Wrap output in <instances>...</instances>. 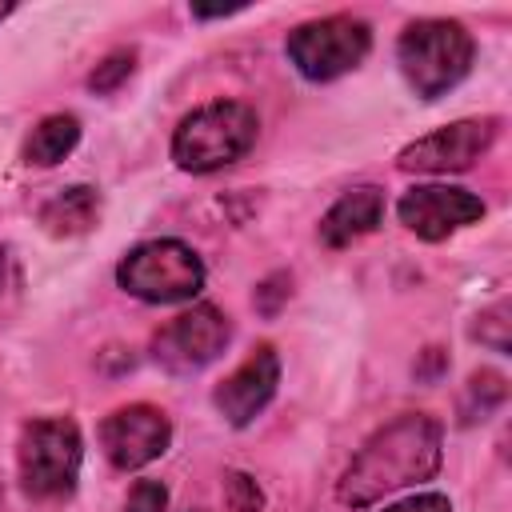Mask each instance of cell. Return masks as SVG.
Wrapping results in <instances>:
<instances>
[{
	"label": "cell",
	"instance_id": "cell-1",
	"mask_svg": "<svg viewBox=\"0 0 512 512\" xmlns=\"http://www.w3.org/2000/svg\"><path fill=\"white\" fill-rule=\"evenodd\" d=\"M436 468H440V424L424 412H408L364 440V448L344 468L336 496L348 508H364L396 488L432 480Z\"/></svg>",
	"mask_w": 512,
	"mask_h": 512
},
{
	"label": "cell",
	"instance_id": "cell-2",
	"mask_svg": "<svg viewBox=\"0 0 512 512\" xmlns=\"http://www.w3.org/2000/svg\"><path fill=\"white\" fill-rule=\"evenodd\" d=\"M256 112L240 100H212L188 112L172 136V160L184 172H216L236 164L256 144Z\"/></svg>",
	"mask_w": 512,
	"mask_h": 512
},
{
	"label": "cell",
	"instance_id": "cell-3",
	"mask_svg": "<svg viewBox=\"0 0 512 512\" xmlns=\"http://www.w3.org/2000/svg\"><path fill=\"white\" fill-rule=\"evenodd\" d=\"M472 36L456 20H416L400 32L396 60L420 100H436L456 88L472 68Z\"/></svg>",
	"mask_w": 512,
	"mask_h": 512
},
{
	"label": "cell",
	"instance_id": "cell-4",
	"mask_svg": "<svg viewBox=\"0 0 512 512\" xmlns=\"http://www.w3.org/2000/svg\"><path fill=\"white\" fill-rule=\"evenodd\" d=\"M80 428L68 416L28 420L16 444L20 484L36 504H60L76 492L80 476Z\"/></svg>",
	"mask_w": 512,
	"mask_h": 512
},
{
	"label": "cell",
	"instance_id": "cell-5",
	"mask_svg": "<svg viewBox=\"0 0 512 512\" xmlns=\"http://www.w3.org/2000/svg\"><path fill=\"white\" fill-rule=\"evenodd\" d=\"M116 280L136 300L180 304V300H192L204 288V264L180 240H148L116 264Z\"/></svg>",
	"mask_w": 512,
	"mask_h": 512
},
{
	"label": "cell",
	"instance_id": "cell-6",
	"mask_svg": "<svg viewBox=\"0 0 512 512\" xmlns=\"http://www.w3.org/2000/svg\"><path fill=\"white\" fill-rule=\"evenodd\" d=\"M372 48V32L356 16H324L288 32V60L304 80H336L352 72Z\"/></svg>",
	"mask_w": 512,
	"mask_h": 512
},
{
	"label": "cell",
	"instance_id": "cell-7",
	"mask_svg": "<svg viewBox=\"0 0 512 512\" xmlns=\"http://www.w3.org/2000/svg\"><path fill=\"white\" fill-rule=\"evenodd\" d=\"M228 340H232L228 316L216 304H196L156 332L152 356L168 372H200L204 364H212L224 352Z\"/></svg>",
	"mask_w": 512,
	"mask_h": 512
},
{
	"label": "cell",
	"instance_id": "cell-8",
	"mask_svg": "<svg viewBox=\"0 0 512 512\" xmlns=\"http://www.w3.org/2000/svg\"><path fill=\"white\" fill-rule=\"evenodd\" d=\"M172 444V424L152 404H128L100 420V448L116 468H144Z\"/></svg>",
	"mask_w": 512,
	"mask_h": 512
},
{
	"label": "cell",
	"instance_id": "cell-9",
	"mask_svg": "<svg viewBox=\"0 0 512 512\" xmlns=\"http://www.w3.org/2000/svg\"><path fill=\"white\" fill-rule=\"evenodd\" d=\"M496 140V120H456L448 128H436L420 140H412L400 152V168L404 172H464L472 168L476 156H484Z\"/></svg>",
	"mask_w": 512,
	"mask_h": 512
},
{
	"label": "cell",
	"instance_id": "cell-10",
	"mask_svg": "<svg viewBox=\"0 0 512 512\" xmlns=\"http://www.w3.org/2000/svg\"><path fill=\"white\" fill-rule=\"evenodd\" d=\"M396 216L408 232H416L420 240H444L456 228L472 224L484 216V200L472 196L468 188H448V184H420L408 188L396 204Z\"/></svg>",
	"mask_w": 512,
	"mask_h": 512
},
{
	"label": "cell",
	"instance_id": "cell-11",
	"mask_svg": "<svg viewBox=\"0 0 512 512\" xmlns=\"http://www.w3.org/2000/svg\"><path fill=\"white\" fill-rule=\"evenodd\" d=\"M276 384H280V356H276L272 344H260V348H252V352L244 356V364H240L232 376H224V380L216 384L212 404H216V412H220L228 424L244 428V424H252L256 412H264V404L276 396Z\"/></svg>",
	"mask_w": 512,
	"mask_h": 512
},
{
	"label": "cell",
	"instance_id": "cell-12",
	"mask_svg": "<svg viewBox=\"0 0 512 512\" xmlns=\"http://www.w3.org/2000/svg\"><path fill=\"white\" fill-rule=\"evenodd\" d=\"M384 216V192L380 188H352L344 192L320 220V240L328 248H348L352 240L368 236Z\"/></svg>",
	"mask_w": 512,
	"mask_h": 512
},
{
	"label": "cell",
	"instance_id": "cell-13",
	"mask_svg": "<svg viewBox=\"0 0 512 512\" xmlns=\"http://www.w3.org/2000/svg\"><path fill=\"white\" fill-rule=\"evenodd\" d=\"M100 220V192L88 184L60 188L44 208H40V228L48 236H84Z\"/></svg>",
	"mask_w": 512,
	"mask_h": 512
},
{
	"label": "cell",
	"instance_id": "cell-14",
	"mask_svg": "<svg viewBox=\"0 0 512 512\" xmlns=\"http://www.w3.org/2000/svg\"><path fill=\"white\" fill-rule=\"evenodd\" d=\"M76 140H80V120L68 116V112H56V116H44V120L28 132L20 156H24V164L48 168V164L64 160V156L76 148Z\"/></svg>",
	"mask_w": 512,
	"mask_h": 512
},
{
	"label": "cell",
	"instance_id": "cell-15",
	"mask_svg": "<svg viewBox=\"0 0 512 512\" xmlns=\"http://www.w3.org/2000/svg\"><path fill=\"white\" fill-rule=\"evenodd\" d=\"M508 400V380L500 372H472L468 384H464V396H460V420L472 424V420H484L492 416L500 404Z\"/></svg>",
	"mask_w": 512,
	"mask_h": 512
},
{
	"label": "cell",
	"instance_id": "cell-16",
	"mask_svg": "<svg viewBox=\"0 0 512 512\" xmlns=\"http://www.w3.org/2000/svg\"><path fill=\"white\" fill-rule=\"evenodd\" d=\"M132 68H136V56L128 52V48H116V52H108L92 72H88V88L92 92H116L128 76H132Z\"/></svg>",
	"mask_w": 512,
	"mask_h": 512
},
{
	"label": "cell",
	"instance_id": "cell-17",
	"mask_svg": "<svg viewBox=\"0 0 512 512\" xmlns=\"http://www.w3.org/2000/svg\"><path fill=\"white\" fill-rule=\"evenodd\" d=\"M224 504H228V512H260L264 508V492L256 488L252 476L228 472L224 476Z\"/></svg>",
	"mask_w": 512,
	"mask_h": 512
},
{
	"label": "cell",
	"instance_id": "cell-18",
	"mask_svg": "<svg viewBox=\"0 0 512 512\" xmlns=\"http://www.w3.org/2000/svg\"><path fill=\"white\" fill-rule=\"evenodd\" d=\"M480 324H472V336L480 344H488L492 352H508V304H492L484 316H476Z\"/></svg>",
	"mask_w": 512,
	"mask_h": 512
},
{
	"label": "cell",
	"instance_id": "cell-19",
	"mask_svg": "<svg viewBox=\"0 0 512 512\" xmlns=\"http://www.w3.org/2000/svg\"><path fill=\"white\" fill-rule=\"evenodd\" d=\"M168 508V488L160 480H136L128 488L124 512H164Z\"/></svg>",
	"mask_w": 512,
	"mask_h": 512
},
{
	"label": "cell",
	"instance_id": "cell-20",
	"mask_svg": "<svg viewBox=\"0 0 512 512\" xmlns=\"http://www.w3.org/2000/svg\"><path fill=\"white\" fill-rule=\"evenodd\" d=\"M288 292H292V280L284 276V272H276V276H268L260 288H256V308L264 312V316H272L276 308H280V300H288Z\"/></svg>",
	"mask_w": 512,
	"mask_h": 512
},
{
	"label": "cell",
	"instance_id": "cell-21",
	"mask_svg": "<svg viewBox=\"0 0 512 512\" xmlns=\"http://www.w3.org/2000/svg\"><path fill=\"white\" fill-rule=\"evenodd\" d=\"M384 512H452V504L440 492H420V496H408L400 504H388Z\"/></svg>",
	"mask_w": 512,
	"mask_h": 512
},
{
	"label": "cell",
	"instance_id": "cell-22",
	"mask_svg": "<svg viewBox=\"0 0 512 512\" xmlns=\"http://www.w3.org/2000/svg\"><path fill=\"white\" fill-rule=\"evenodd\" d=\"M8 12H12V8H8V4H0V20H4V16H8Z\"/></svg>",
	"mask_w": 512,
	"mask_h": 512
}]
</instances>
